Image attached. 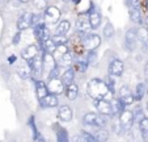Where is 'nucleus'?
I'll use <instances>...</instances> for the list:
<instances>
[{
  "mask_svg": "<svg viewBox=\"0 0 148 142\" xmlns=\"http://www.w3.org/2000/svg\"><path fill=\"white\" fill-rule=\"evenodd\" d=\"M144 76H145V82L148 83V61L144 64Z\"/></svg>",
  "mask_w": 148,
  "mask_h": 142,
  "instance_id": "nucleus-44",
  "label": "nucleus"
},
{
  "mask_svg": "<svg viewBox=\"0 0 148 142\" xmlns=\"http://www.w3.org/2000/svg\"><path fill=\"white\" fill-rule=\"evenodd\" d=\"M20 41H21V32L18 30V32H17V33L13 36V38H12V44H13V45H18Z\"/></svg>",
  "mask_w": 148,
  "mask_h": 142,
  "instance_id": "nucleus-41",
  "label": "nucleus"
},
{
  "mask_svg": "<svg viewBox=\"0 0 148 142\" xmlns=\"http://www.w3.org/2000/svg\"><path fill=\"white\" fill-rule=\"evenodd\" d=\"M87 16H88V20H89V24H90L92 30H96V29L101 25L102 16H101V12L97 9V7L95 6L93 1H90V8L87 11Z\"/></svg>",
  "mask_w": 148,
  "mask_h": 142,
  "instance_id": "nucleus-3",
  "label": "nucleus"
},
{
  "mask_svg": "<svg viewBox=\"0 0 148 142\" xmlns=\"http://www.w3.org/2000/svg\"><path fill=\"white\" fill-rule=\"evenodd\" d=\"M93 100V107L96 108V111L101 114H105L108 117L114 116L112 109V104H110V100H106V99H92Z\"/></svg>",
  "mask_w": 148,
  "mask_h": 142,
  "instance_id": "nucleus-4",
  "label": "nucleus"
},
{
  "mask_svg": "<svg viewBox=\"0 0 148 142\" xmlns=\"http://www.w3.org/2000/svg\"><path fill=\"white\" fill-rule=\"evenodd\" d=\"M145 94H147V95H148V87H147V92H145Z\"/></svg>",
  "mask_w": 148,
  "mask_h": 142,
  "instance_id": "nucleus-50",
  "label": "nucleus"
},
{
  "mask_svg": "<svg viewBox=\"0 0 148 142\" xmlns=\"http://www.w3.org/2000/svg\"><path fill=\"white\" fill-rule=\"evenodd\" d=\"M88 67H89V64H88V62L85 58L76 59V61H73V63H72V69L75 70V71H79V73H85Z\"/></svg>",
  "mask_w": 148,
  "mask_h": 142,
  "instance_id": "nucleus-25",
  "label": "nucleus"
},
{
  "mask_svg": "<svg viewBox=\"0 0 148 142\" xmlns=\"http://www.w3.org/2000/svg\"><path fill=\"white\" fill-rule=\"evenodd\" d=\"M60 70H62V67L59 66L58 63H56L55 66L53 67V69L49 70L47 80H50V79H54V78H59V76H60Z\"/></svg>",
  "mask_w": 148,
  "mask_h": 142,
  "instance_id": "nucleus-35",
  "label": "nucleus"
},
{
  "mask_svg": "<svg viewBox=\"0 0 148 142\" xmlns=\"http://www.w3.org/2000/svg\"><path fill=\"white\" fill-rule=\"evenodd\" d=\"M71 30V22L68 20H62L56 26V33L59 34H67Z\"/></svg>",
  "mask_w": 148,
  "mask_h": 142,
  "instance_id": "nucleus-30",
  "label": "nucleus"
},
{
  "mask_svg": "<svg viewBox=\"0 0 148 142\" xmlns=\"http://www.w3.org/2000/svg\"><path fill=\"white\" fill-rule=\"evenodd\" d=\"M76 28H77L79 32H90L92 30L89 20H88V16H85V13L79 16L77 21H76Z\"/></svg>",
  "mask_w": 148,
  "mask_h": 142,
  "instance_id": "nucleus-19",
  "label": "nucleus"
},
{
  "mask_svg": "<svg viewBox=\"0 0 148 142\" xmlns=\"http://www.w3.org/2000/svg\"><path fill=\"white\" fill-rule=\"evenodd\" d=\"M118 98H119L121 100L125 103L126 107L132 105V104L135 103L134 94L131 92V89H130L129 86H122V87H121L119 91H118Z\"/></svg>",
  "mask_w": 148,
  "mask_h": 142,
  "instance_id": "nucleus-10",
  "label": "nucleus"
},
{
  "mask_svg": "<svg viewBox=\"0 0 148 142\" xmlns=\"http://www.w3.org/2000/svg\"><path fill=\"white\" fill-rule=\"evenodd\" d=\"M47 89H49V92H51L54 95H62V94H64L66 87L63 84V82L60 80V78H54L49 80Z\"/></svg>",
  "mask_w": 148,
  "mask_h": 142,
  "instance_id": "nucleus-13",
  "label": "nucleus"
},
{
  "mask_svg": "<svg viewBox=\"0 0 148 142\" xmlns=\"http://www.w3.org/2000/svg\"><path fill=\"white\" fill-rule=\"evenodd\" d=\"M140 134L144 141H148V130H140Z\"/></svg>",
  "mask_w": 148,
  "mask_h": 142,
  "instance_id": "nucleus-45",
  "label": "nucleus"
},
{
  "mask_svg": "<svg viewBox=\"0 0 148 142\" xmlns=\"http://www.w3.org/2000/svg\"><path fill=\"white\" fill-rule=\"evenodd\" d=\"M102 34L103 37H105V39H112L113 37H114L115 34V30H114V26H113V24L110 21H106V24L103 25V29H102Z\"/></svg>",
  "mask_w": 148,
  "mask_h": 142,
  "instance_id": "nucleus-29",
  "label": "nucleus"
},
{
  "mask_svg": "<svg viewBox=\"0 0 148 142\" xmlns=\"http://www.w3.org/2000/svg\"><path fill=\"white\" fill-rule=\"evenodd\" d=\"M17 74H18L20 78H23V79H29L32 76V70L29 67V64L26 63V61L24 62V64H20L17 67Z\"/></svg>",
  "mask_w": 148,
  "mask_h": 142,
  "instance_id": "nucleus-24",
  "label": "nucleus"
},
{
  "mask_svg": "<svg viewBox=\"0 0 148 142\" xmlns=\"http://www.w3.org/2000/svg\"><path fill=\"white\" fill-rule=\"evenodd\" d=\"M32 80H33L34 86H36V95H37V99H42L45 95L49 94V89H47V84L45 83V82L39 80V79H36V78H32Z\"/></svg>",
  "mask_w": 148,
  "mask_h": 142,
  "instance_id": "nucleus-15",
  "label": "nucleus"
},
{
  "mask_svg": "<svg viewBox=\"0 0 148 142\" xmlns=\"http://www.w3.org/2000/svg\"><path fill=\"white\" fill-rule=\"evenodd\" d=\"M38 53H39L38 45L32 44V45H29V46H26L25 49L21 51V57H23L24 61H28V59H32L33 57H36Z\"/></svg>",
  "mask_w": 148,
  "mask_h": 142,
  "instance_id": "nucleus-18",
  "label": "nucleus"
},
{
  "mask_svg": "<svg viewBox=\"0 0 148 142\" xmlns=\"http://www.w3.org/2000/svg\"><path fill=\"white\" fill-rule=\"evenodd\" d=\"M129 13H130V19L134 22L142 25L143 24V16L142 12H140V8H129Z\"/></svg>",
  "mask_w": 148,
  "mask_h": 142,
  "instance_id": "nucleus-28",
  "label": "nucleus"
},
{
  "mask_svg": "<svg viewBox=\"0 0 148 142\" xmlns=\"http://www.w3.org/2000/svg\"><path fill=\"white\" fill-rule=\"evenodd\" d=\"M138 44V29L130 28L125 34V47L127 51H134Z\"/></svg>",
  "mask_w": 148,
  "mask_h": 142,
  "instance_id": "nucleus-5",
  "label": "nucleus"
},
{
  "mask_svg": "<svg viewBox=\"0 0 148 142\" xmlns=\"http://www.w3.org/2000/svg\"><path fill=\"white\" fill-rule=\"evenodd\" d=\"M97 114L95 112H88L83 116V125H87V126H95L96 125V118H97Z\"/></svg>",
  "mask_w": 148,
  "mask_h": 142,
  "instance_id": "nucleus-27",
  "label": "nucleus"
},
{
  "mask_svg": "<svg viewBox=\"0 0 148 142\" xmlns=\"http://www.w3.org/2000/svg\"><path fill=\"white\" fill-rule=\"evenodd\" d=\"M55 61H56V63L62 67V69H67V67L72 66V63H73V54L68 50L67 53L62 54L60 57H58Z\"/></svg>",
  "mask_w": 148,
  "mask_h": 142,
  "instance_id": "nucleus-16",
  "label": "nucleus"
},
{
  "mask_svg": "<svg viewBox=\"0 0 148 142\" xmlns=\"http://www.w3.org/2000/svg\"><path fill=\"white\" fill-rule=\"evenodd\" d=\"M73 117V112L68 105H58V118L62 123H70Z\"/></svg>",
  "mask_w": 148,
  "mask_h": 142,
  "instance_id": "nucleus-14",
  "label": "nucleus"
},
{
  "mask_svg": "<svg viewBox=\"0 0 148 142\" xmlns=\"http://www.w3.org/2000/svg\"><path fill=\"white\" fill-rule=\"evenodd\" d=\"M33 141H41V142H43V141H45V137L42 136L39 132H37V133L33 136Z\"/></svg>",
  "mask_w": 148,
  "mask_h": 142,
  "instance_id": "nucleus-42",
  "label": "nucleus"
},
{
  "mask_svg": "<svg viewBox=\"0 0 148 142\" xmlns=\"http://www.w3.org/2000/svg\"><path fill=\"white\" fill-rule=\"evenodd\" d=\"M39 108L47 109V108H55L59 105V99L58 95H54L51 92H49L47 95H45L42 99H39Z\"/></svg>",
  "mask_w": 148,
  "mask_h": 142,
  "instance_id": "nucleus-9",
  "label": "nucleus"
},
{
  "mask_svg": "<svg viewBox=\"0 0 148 142\" xmlns=\"http://www.w3.org/2000/svg\"><path fill=\"white\" fill-rule=\"evenodd\" d=\"M132 114H134V121L135 123H139L140 120H142L143 117H144V112H143V108L140 105H138L136 108L134 109V111H132Z\"/></svg>",
  "mask_w": 148,
  "mask_h": 142,
  "instance_id": "nucleus-37",
  "label": "nucleus"
},
{
  "mask_svg": "<svg viewBox=\"0 0 148 142\" xmlns=\"http://www.w3.org/2000/svg\"><path fill=\"white\" fill-rule=\"evenodd\" d=\"M16 26H17V30L20 32H24L26 29H29L32 26V22L28 21V20H24V19H17V22H16Z\"/></svg>",
  "mask_w": 148,
  "mask_h": 142,
  "instance_id": "nucleus-34",
  "label": "nucleus"
},
{
  "mask_svg": "<svg viewBox=\"0 0 148 142\" xmlns=\"http://www.w3.org/2000/svg\"><path fill=\"white\" fill-rule=\"evenodd\" d=\"M51 39H53V42L55 44V46H59V45H67L68 41H70L67 34H59V33H55L54 36H51Z\"/></svg>",
  "mask_w": 148,
  "mask_h": 142,
  "instance_id": "nucleus-31",
  "label": "nucleus"
},
{
  "mask_svg": "<svg viewBox=\"0 0 148 142\" xmlns=\"http://www.w3.org/2000/svg\"><path fill=\"white\" fill-rule=\"evenodd\" d=\"M79 86L73 82V83L68 84V86H66V89H64V94L66 96H67L68 100H76L79 96Z\"/></svg>",
  "mask_w": 148,
  "mask_h": 142,
  "instance_id": "nucleus-20",
  "label": "nucleus"
},
{
  "mask_svg": "<svg viewBox=\"0 0 148 142\" xmlns=\"http://www.w3.org/2000/svg\"><path fill=\"white\" fill-rule=\"evenodd\" d=\"M110 104H112V109H113V113L114 114H119L123 109L127 108V107L125 105V103H123L119 98H115V96L110 100Z\"/></svg>",
  "mask_w": 148,
  "mask_h": 142,
  "instance_id": "nucleus-23",
  "label": "nucleus"
},
{
  "mask_svg": "<svg viewBox=\"0 0 148 142\" xmlns=\"http://www.w3.org/2000/svg\"><path fill=\"white\" fill-rule=\"evenodd\" d=\"M87 92L92 99H106V100H112L114 98V95L108 89L105 80L101 78L90 79L87 84Z\"/></svg>",
  "mask_w": 148,
  "mask_h": 142,
  "instance_id": "nucleus-1",
  "label": "nucleus"
},
{
  "mask_svg": "<svg viewBox=\"0 0 148 142\" xmlns=\"http://www.w3.org/2000/svg\"><path fill=\"white\" fill-rule=\"evenodd\" d=\"M71 1H72L73 4H79V3H80V1H81V0H71Z\"/></svg>",
  "mask_w": 148,
  "mask_h": 142,
  "instance_id": "nucleus-46",
  "label": "nucleus"
},
{
  "mask_svg": "<svg viewBox=\"0 0 148 142\" xmlns=\"http://www.w3.org/2000/svg\"><path fill=\"white\" fill-rule=\"evenodd\" d=\"M56 132V141L58 142H67L68 141V132L66 128L60 126L59 124H54L53 126Z\"/></svg>",
  "mask_w": 148,
  "mask_h": 142,
  "instance_id": "nucleus-21",
  "label": "nucleus"
},
{
  "mask_svg": "<svg viewBox=\"0 0 148 142\" xmlns=\"http://www.w3.org/2000/svg\"><path fill=\"white\" fill-rule=\"evenodd\" d=\"M33 6L39 11H43L47 7V3H46V0H33Z\"/></svg>",
  "mask_w": 148,
  "mask_h": 142,
  "instance_id": "nucleus-38",
  "label": "nucleus"
},
{
  "mask_svg": "<svg viewBox=\"0 0 148 142\" xmlns=\"http://www.w3.org/2000/svg\"><path fill=\"white\" fill-rule=\"evenodd\" d=\"M85 59H87V62H88L89 66H95V64L97 63V59H98L97 50H96V49H93V50H88L87 55H85Z\"/></svg>",
  "mask_w": 148,
  "mask_h": 142,
  "instance_id": "nucleus-32",
  "label": "nucleus"
},
{
  "mask_svg": "<svg viewBox=\"0 0 148 142\" xmlns=\"http://www.w3.org/2000/svg\"><path fill=\"white\" fill-rule=\"evenodd\" d=\"M118 118H119V126H121V130L122 132H129L135 123L132 111H129L127 108H125L118 114Z\"/></svg>",
  "mask_w": 148,
  "mask_h": 142,
  "instance_id": "nucleus-2",
  "label": "nucleus"
},
{
  "mask_svg": "<svg viewBox=\"0 0 148 142\" xmlns=\"http://www.w3.org/2000/svg\"><path fill=\"white\" fill-rule=\"evenodd\" d=\"M33 33H34V37L38 39V42H42L43 39L49 38L50 36V30L47 29V25H46L45 21H39L37 24L33 25Z\"/></svg>",
  "mask_w": 148,
  "mask_h": 142,
  "instance_id": "nucleus-7",
  "label": "nucleus"
},
{
  "mask_svg": "<svg viewBox=\"0 0 148 142\" xmlns=\"http://www.w3.org/2000/svg\"><path fill=\"white\" fill-rule=\"evenodd\" d=\"M108 70H109L110 75L118 78V76H121L123 74V71H125V63H123L119 58H114V59H112V61H110Z\"/></svg>",
  "mask_w": 148,
  "mask_h": 142,
  "instance_id": "nucleus-12",
  "label": "nucleus"
},
{
  "mask_svg": "<svg viewBox=\"0 0 148 142\" xmlns=\"http://www.w3.org/2000/svg\"><path fill=\"white\" fill-rule=\"evenodd\" d=\"M26 63L29 64L32 70V75H41L43 71V59H42V51L39 50V53L36 57H33L32 59H28Z\"/></svg>",
  "mask_w": 148,
  "mask_h": 142,
  "instance_id": "nucleus-6",
  "label": "nucleus"
},
{
  "mask_svg": "<svg viewBox=\"0 0 148 142\" xmlns=\"http://www.w3.org/2000/svg\"><path fill=\"white\" fill-rule=\"evenodd\" d=\"M79 141H83V142H96V137L93 136L92 133H89V132H85L83 130L80 133V137H79Z\"/></svg>",
  "mask_w": 148,
  "mask_h": 142,
  "instance_id": "nucleus-36",
  "label": "nucleus"
},
{
  "mask_svg": "<svg viewBox=\"0 0 148 142\" xmlns=\"http://www.w3.org/2000/svg\"><path fill=\"white\" fill-rule=\"evenodd\" d=\"M145 107H147V111H148V101H147V104H145Z\"/></svg>",
  "mask_w": 148,
  "mask_h": 142,
  "instance_id": "nucleus-49",
  "label": "nucleus"
},
{
  "mask_svg": "<svg viewBox=\"0 0 148 142\" xmlns=\"http://www.w3.org/2000/svg\"><path fill=\"white\" fill-rule=\"evenodd\" d=\"M126 3H127L129 8H140L139 0H126Z\"/></svg>",
  "mask_w": 148,
  "mask_h": 142,
  "instance_id": "nucleus-40",
  "label": "nucleus"
},
{
  "mask_svg": "<svg viewBox=\"0 0 148 142\" xmlns=\"http://www.w3.org/2000/svg\"><path fill=\"white\" fill-rule=\"evenodd\" d=\"M75 76H76V71L72 69V66H70L63 71V74H60L59 78H60V80L63 82V84H64V87H66L75 82Z\"/></svg>",
  "mask_w": 148,
  "mask_h": 142,
  "instance_id": "nucleus-17",
  "label": "nucleus"
},
{
  "mask_svg": "<svg viewBox=\"0 0 148 142\" xmlns=\"http://www.w3.org/2000/svg\"><path fill=\"white\" fill-rule=\"evenodd\" d=\"M60 1H63V3H68V1H71V0H60Z\"/></svg>",
  "mask_w": 148,
  "mask_h": 142,
  "instance_id": "nucleus-48",
  "label": "nucleus"
},
{
  "mask_svg": "<svg viewBox=\"0 0 148 142\" xmlns=\"http://www.w3.org/2000/svg\"><path fill=\"white\" fill-rule=\"evenodd\" d=\"M18 1H20V3H24V4H25V3H29L30 0H18Z\"/></svg>",
  "mask_w": 148,
  "mask_h": 142,
  "instance_id": "nucleus-47",
  "label": "nucleus"
},
{
  "mask_svg": "<svg viewBox=\"0 0 148 142\" xmlns=\"http://www.w3.org/2000/svg\"><path fill=\"white\" fill-rule=\"evenodd\" d=\"M16 61H17V57L14 55V54H13V55H9V57H8V63H9V64L16 63Z\"/></svg>",
  "mask_w": 148,
  "mask_h": 142,
  "instance_id": "nucleus-43",
  "label": "nucleus"
},
{
  "mask_svg": "<svg viewBox=\"0 0 148 142\" xmlns=\"http://www.w3.org/2000/svg\"><path fill=\"white\" fill-rule=\"evenodd\" d=\"M60 16H62L60 9L55 6H47L45 9H43V17H46V20L53 22V24L58 22L59 19H60Z\"/></svg>",
  "mask_w": 148,
  "mask_h": 142,
  "instance_id": "nucleus-11",
  "label": "nucleus"
},
{
  "mask_svg": "<svg viewBox=\"0 0 148 142\" xmlns=\"http://www.w3.org/2000/svg\"><path fill=\"white\" fill-rule=\"evenodd\" d=\"M93 136L96 137V141L105 142L109 139V132L105 128H95V134Z\"/></svg>",
  "mask_w": 148,
  "mask_h": 142,
  "instance_id": "nucleus-26",
  "label": "nucleus"
},
{
  "mask_svg": "<svg viewBox=\"0 0 148 142\" xmlns=\"http://www.w3.org/2000/svg\"><path fill=\"white\" fill-rule=\"evenodd\" d=\"M81 42H83V47L85 50H93L101 45V37L97 33H90L89 32Z\"/></svg>",
  "mask_w": 148,
  "mask_h": 142,
  "instance_id": "nucleus-8",
  "label": "nucleus"
},
{
  "mask_svg": "<svg viewBox=\"0 0 148 142\" xmlns=\"http://www.w3.org/2000/svg\"><path fill=\"white\" fill-rule=\"evenodd\" d=\"M115 79L117 78L113 76V75H110V74H108V76L105 78V84H106L108 89H109L114 96H115Z\"/></svg>",
  "mask_w": 148,
  "mask_h": 142,
  "instance_id": "nucleus-33",
  "label": "nucleus"
},
{
  "mask_svg": "<svg viewBox=\"0 0 148 142\" xmlns=\"http://www.w3.org/2000/svg\"><path fill=\"white\" fill-rule=\"evenodd\" d=\"M145 92H147V83L139 82V83L136 84V87H135V94H134L135 101L143 100V98L145 96Z\"/></svg>",
  "mask_w": 148,
  "mask_h": 142,
  "instance_id": "nucleus-22",
  "label": "nucleus"
},
{
  "mask_svg": "<svg viewBox=\"0 0 148 142\" xmlns=\"http://www.w3.org/2000/svg\"><path fill=\"white\" fill-rule=\"evenodd\" d=\"M138 124H139V130H148V117L144 116Z\"/></svg>",
  "mask_w": 148,
  "mask_h": 142,
  "instance_id": "nucleus-39",
  "label": "nucleus"
}]
</instances>
